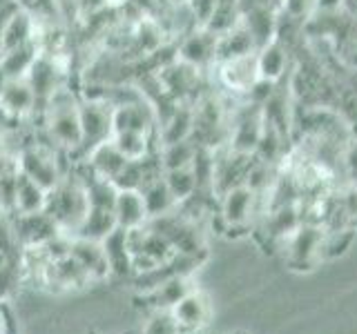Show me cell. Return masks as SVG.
Wrapping results in <instances>:
<instances>
[{
    "label": "cell",
    "mask_w": 357,
    "mask_h": 334,
    "mask_svg": "<svg viewBox=\"0 0 357 334\" xmlns=\"http://www.w3.org/2000/svg\"><path fill=\"white\" fill-rule=\"evenodd\" d=\"M172 317H174L178 328H188V330L199 328L201 323H204V319H206V301H204V296L188 292L172 308Z\"/></svg>",
    "instance_id": "obj_20"
},
{
    "label": "cell",
    "mask_w": 357,
    "mask_h": 334,
    "mask_svg": "<svg viewBox=\"0 0 357 334\" xmlns=\"http://www.w3.org/2000/svg\"><path fill=\"white\" fill-rule=\"evenodd\" d=\"M252 198L255 194L248 185H237L228 189L226 196H223V212H221V218L226 221L228 228L243 225L250 218Z\"/></svg>",
    "instance_id": "obj_12"
},
{
    "label": "cell",
    "mask_w": 357,
    "mask_h": 334,
    "mask_svg": "<svg viewBox=\"0 0 357 334\" xmlns=\"http://www.w3.org/2000/svg\"><path fill=\"white\" fill-rule=\"evenodd\" d=\"M83 183H85V194H87L89 207L114 212L116 196H119V187L114 183L107 181V178H100L96 174H89V178H83Z\"/></svg>",
    "instance_id": "obj_19"
},
{
    "label": "cell",
    "mask_w": 357,
    "mask_h": 334,
    "mask_svg": "<svg viewBox=\"0 0 357 334\" xmlns=\"http://www.w3.org/2000/svg\"><path fill=\"white\" fill-rule=\"evenodd\" d=\"M18 245L16 234H14V218H11L9 212L0 207V250H5L11 259H16L14 248Z\"/></svg>",
    "instance_id": "obj_27"
},
{
    "label": "cell",
    "mask_w": 357,
    "mask_h": 334,
    "mask_svg": "<svg viewBox=\"0 0 357 334\" xmlns=\"http://www.w3.org/2000/svg\"><path fill=\"white\" fill-rule=\"evenodd\" d=\"M109 265V272L116 276H128L132 272V252L128 245V230L116 225L107 237L100 241Z\"/></svg>",
    "instance_id": "obj_10"
},
{
    "label": "cell",
    "mask_w": 357,
    "mask_h": 334,
    "mask_svg": "<svg viewBox=\"0 0 357 334\" xmlns=\"http://www.w3.org/2000/svg\"><path fill=\"white\" fill-rule=\"evenodd\" d=\"M89 209L85 183L83 178H63L52 192H47V205L45 212L56 221V225L61 230H72L81 225Z\"/></svg>",
    "instance_id": "obj_2"
},
{
    "label": "cell",
    "mask_w": 357,
    "mask_h": 334,
    "mask_svg": "<svg viewBox=\"0 0 357 334\" xmlns=\"http://www.w3.org/2000/svg\"><path fill=\"white\" fill-rule=\"evenodd\" d=\"M221 83L234 92H250L252 85L259 81V65L255 54H245L239 58H230L221 63Z\"/></svg>",
    "instance_id": "obj_8"
},
{
    "label": "cell",
    "mask_w": 357,
    "mask_h": 334,
    "mask_svg": "<svg viewBox=\"0 0 357 334\" xmlns=\"http://www.w3.org/2000/svg\"><path fill=\"white\" fill-rule=\"evenodd\" d=\"M61 228L47 212H36V214H16L14 216V234L18 245L25 248H40L47 241L59 237Z\"/></svg>",
    "instance_id": "obj_5"
},
{
    "label": "cell",
    "mask_w": 357,
    "mask_h": 334,
    "mask_svg": "<svg viewBox=\"0 0 357 334\" xmlns=\"http://www.w3.org/2000/svg\"><path fill=\"white\" fill-rule=\"evenodd\" d=\"M70 254L74 259L83 265V270L89 276H96V278H103L109 272V265L105 259V252H103V245L98 241H87V239H74L72 241V248Z\"/></svg>",
    "instance_id": "obj_13"
},
{
    "label": "cell",
    "mask_w": 357,
    "mask_h": 334,
    "mask_svg": "<svg viewBox=\"0 0 357 334\" xmlns=\"http://www.w3.org/2000/svg\"><path fill=\"white\" fill-rule=\"evenodd\" d=\"M63 150L54 145H27L18 154V172L29 176L33 183H38L43 189H52L63 181V167L59 163V156Z\"/></svg>",
    "instance_id": "obj_4"
},
{
    "label": "cell",
    "mask_w": 357,
    "mask_h": 334,
    "mask_svg": "<svg viewBox=\"0 0 357 334\" xmlns=\"http://www.w3.org/2000/svg\"><path fill=\"white\" fill-rule=\"evenodd\" d=\"M190 292L185 276H176L170 278V281L161 283L159 287L150 289V292L143 294V305H150V308H174L178 301H181L185 294Z\"/></svg>",
    "instance_id": "obj_17"
},
{
    "label": "cell",
    "mask_w": 357,
    "mask_h": 334,
    "mask_svg": "<svg viewBox=\"0 0 357 334\" xmlns=\"http://www.w3.org/2000/svg\"><path fill=\"white\" fill-rule=\"evenodd\" d=\"M297 228H299V216L290 205L279 207L271 218V234L273 237H286V234H293Z\"/></svg>",
    "instance_id": "obj_26"
},
{
    "label": "cell",
    "mask_w": 357,
    "mask_h": 334,
    "mask_svg": "<svg viewBox=\"0 0 357 334\" xmlns=\"http://www.w3.org/2000/svg\"><path fill=\"white\" fill-rule=\"evenodd\" d=\"M9 261H11V256H9V254H7L5 250H0V270H3V267H5V265H7Z\"/></svg>",
    "instance_id": "obj_31"
},
{
    "label": "cell",
    "mask_w": 357,
    "mask_h": 334,
    "mask_svg": "<svg viewBox=\"0 0 357 334\" xmlns=\"http://www.w3.org/2000/svg\"><path fill=\"white\" fill-rule=\"evenodd\" d=\"M38 107V98L33 94L27 78L5 81L0 85V111L11 118H27Z\"/></svg>",
    "instance_id": "obj_6"
},
{
    "label": "cell",
    "mask_w": 357,
    "mask_h": 334,
    "mask_svg": "<svg viewBox=\"0 0 357 334\" xmlns=\"http://www.w3.org/2000/svg\"><path fill=\"white\" fill-rule=\"evenodd\" d=\"M16 285H18V265H16V259H11L3 270H0V301L7 299Z\"/></svg>",
    "instance_id": "obj_28"
},
{
    "label": "cell",
    "mask_w": 357,
    "mask_h": 334,
    "mask_svg": "<svg viewBox=\"0 0 357 334\" xmlns=\"http://www.w3.org/2000/svg\"><path fill=\"white\" fill-rule=\"evenodd\" d=\"M89 334H96V332H89Z\"/></svg>",
    "instance_id": "obj_33"
},
{
    "label": "cell",
    "mask_w": 357,
    "mask_h": 334,
    "mask_svg": "<svg viewBox=\"0 0 357 334\" xmlns=\"http://www.w3.org/2000/svg\"><path fill=\"white\" fill-rule=\"evenodd\" d=\"M163 181L170 189L172 198L176 203H183L190 196L197 194V176H195V170L192 165L190 167H181V170H170V172H163Z\"/></svg>",
    "instance_id": "obj_21"
},
{
    "label": "cell",
    "mask_w": 357,
    "mask_h": 334,
    "mask_svg": "<svg viewBox=\"0 0 357 334\" xmlns=\"http://www.w3.org/2000/svg\"><path fill=\"white\" fill-rule=\"evenodd\" d=\"M324 234L315 225H301L293 234V243H290V261L295 265H306L312 256L321 250Z\"/></svg>",
    "instance_id": "obj_16"
},
{
    "label": "cell",
    "mask_w": 357,
    "mask_h": 334,
    "mask_svg": "<svg viewBox=\"0 0 357 334\" xmlns=\"http://www.w3.org/2000/svg\"><path fill=\"white\" fill-rule=\"evenodd\" d=\"M43 127L50 145L74 156L81 150L83 127H81V98L70 87L61 85L47 98L43 107Z\"/></svg>",
    "instance_id": "obj_1"
},
{
    "label": "cell",
    "mask_w": 357,
    "mask_h": 334,
    "mask_svg": "<svg viewBox=\"0 0 357 334\" xmlns=\"http://www.w3.org/2000/svg\"><path fill=\"white\" fill-rule=\"evenodd\" d=\"M197 154V145L188 141H178L172 145H163L159 152V163L163 167V172L170 170H181V167H190L195 161Z\"/></svg>",
    "instance_id": "obj_22"
},
{
    "label": "cell",
    "mask_w": 357,
    "mask_h": 334,
    "mask_svg": "<svg viewBox=\"0 0 357 334\" xmlns=\"http://www.w3.org/2000/svg\"><path fill=\"white\" fill-rule=\"evenodd\" d=\"M176 58L192 67H204L206 63L215 61L217 56V36L210 33L206 27H195L176 47Z\"/></svg>",
    "instance_id": "obj_7"
},
{
    "label": "cell",
    "mask_w": 357,
    "mask_h": 334,
    "mask_svg": "<svg viewBox=\"0 0 357 334\" xmlns=\"http://www.w3.org/2000/svg\"><path fill=\"white\" fill-rule=\"evenodd\" d=\"M47 205V189H43L38 183H33L29 176L18 172L16 178V214H36V212H45Z\"/></svg>",
    "instance_id": "obj_14"
},
{
    "label": "cell",
    "mask_w": 357,
    "mask_h": 334,
    "mask_svg": "<svg viewBox=\"0 0 357 334\" xmlns=\"http://www.w3.org/2000/svg\"><path fill=\"white\" fill-rule=\"evenodd\" d=\"M52 270L59 276V281L63 285H83L89 278V274L83 270V265L78 263L72 254L63 256L59 261H52Z\"/></svg>",
    "instance_id": "obj_25"
},
{
    "label": "cell",
    "mask_w": 357,
    "mask_h": 334,
    "mask_svg": "<svg viewBox=\"0 0 357 334\" xmlns=\"http://www.w3.org/2000/svg\"><path fill=\"white\" fill-rule=\"evenodd\" d=\"M114 216H116L119 225L126 230L145 225V221H148V209H145L143 194L139 189H119Z\"/></svg>",
    "instance_id": "obj_11"
},
{
    "label": "cell",
    "mask_w": 357,
    "mask_h": 334,
    "mask_svg": "<svg viewBox=\"0 0 357 334\" xmlns=\"http://www.w3.org/2000/svg\"><path fill=\"white\" fill-rule=\"evenodd\" d=\"M112 143L116 145L119 152L130 161L145 159L150 154V134L143 132H116L112 136Z\"/></svg>",
    "instance_id": "obj_23"
},
{
    "label": "cell",
    "mask_w": 357,
    "mask_h": 334,
    "mask_svg": "<svg viewBox=\"0 0 357 334\" xmlns=\"http://www.w3.org/2000/svg\"><path fill=\"white\" fill-rule=\"evenodd\" d=\"M116 225H119V223H116L114 212L89 207L85 218L81 221V225L76 228L74 237L76 239H87V241H98L100 243Z\"/></svg>",
    "instance_id": "obj_15"
},
{
    "label": "cell",
    "mask_w": 357,
    "mask_h": 334,
    "mask_svg": "<svg viewBox=\"0 0 357 334\" xmlns=\"http://www.w3.org/2000/svg\"><path fill=\"white\" fill-rule=\"evenodd\" d=\"M346 170H349L353 183L357 185V145H353L351 152L346 154Z\"/></svg>",
    "instance_id": "obj_30"
},
{
    "label": "cell",
    "mask_w": 357,
    "mask_h": 334,
    "mask_svg": "<svg viewBox=\"0 0 357 334\" xmlns=\"http://www.w3.org/2000/svg\"><path fill=\"white\" fill-rule=\"evenodd\" d=\"M176 330H178V326H176L174 317L156 315V317L150 321V326L145 328L143 334H176Z\"/></svg>",
    "instance_id": "obj_29"
},
{
    "label": "cell",
    "mask_w": 357,
    "mask_h": 334,
    "mask_svg": "<svg viewBox=\"0 0 357 334\" xmlns=\"http://www.w3.org/2000/svg\"><path fill=\"white\" fill-rule=\"evenodd\" d=\"M130 159H126L119 148L112 141H105V143H100L96 145V148L87 154V167L92 170V174L100 176V178H107V181H114V178L121 174L123 167L128 165Z\"/></svg>",
    "instance_id": "obj_9"
},
{
    "label": "cell",
    "mask_w": 357,
    "mask_h": 334,
    "mask_svg": "<svg viewBox=\"0 0 357 334\" xmlns=\"http://www.w3.org/2000/svg\"><path fill=\"white\" fill-rule=\"evenodd\" d=\"M81 127L83 143L78 152L85 161L96 145L112 141L114 136V105L105 98H81Z\"/></svg>",
    "instance_id": "obj_3"
},
{
    "label": "cell",
    "mask_w": 357,
    "mask_h": 334,
    "mask_svg": "<svg viewBox=\"0 0 357 334\" xmlns=\"http://www.w3.org/2000/svg\"><path fill=\"white\" fill-rule=\"evenodd\" d=\"M257 65H259V78L275 83L277 78L284 74L286 54L277 42H268L264 47V51L257 56Z\"/></svg>",
    "instance_id": "obj_24"
},
{
    "label": "cell",
    "mask_w": 357,
    "mask_h": 334,
    "mask_svg": "<svg viewBox=\"0 0 357 334\" xmlns=\"http://www.w3.org/2000/svg\"><path fill=\"white\" fill-rule=\"evenodd\" d=\"M141 194H143L145 209H148V218L170 214V209L176 203V200L172 198V194H170V189H167L165 181H163V176L150 181L148 185L141 189Z\"/></svg>",
    "instance_id": "obj_18"
},
{
    "label": "cell",
    "mask_w": 357,
    "mask_h": 334,
    "mask_svg": "<svg viewBox=\"0 0 357 334\" xmlns=\"http://www.w3.org/2000/svg\"><path fill=\"white\" fill-rule=\"evenodd\" d=\"M3 328H5V319H3V310H0V334H3Z\"/></svg>",
    "instance_id": "obj_32"
}]
</instances>
